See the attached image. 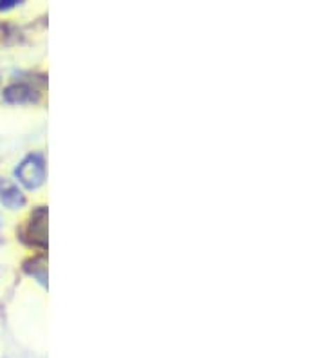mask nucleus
<instances>
[{
    "instance_id": "obj_1",
    "label": "nucleus",
    "mask_w": 325,
    "mask_h": 358,
    "mask_svg": "<svg viewBox=\"0 0 325 358\" xmlns=\"http://www.w3.org/2000/svg\"><path fill=\"white\" fill-rule=\"evenodd\" d=\"M15 176L22 185L29 190H36L45 181V162L40 154H29V156L17 166Z\"/></svg>"
},
{
    "instance_id": "obj_2",
    "label": "nucleus",
    "mask_w": 325,
    "mask_h": 358,
    "mask_svg": "<svg viewBox=\"0 0 325 358\" xmlns=\"http://www.w3.org/2000/svg\"><path fill=\"white\" fill-rule=\"evenodd\" d=\"M27 237H31V243L35 246H48V210L40 206L33 212L27 227Z\"/></svg>"
},
{
    "instance_id": "obj_3",
    "label": "nucleus",
    "mask_w": 325,
    "mask_h": 358,
    "mask_svg": "<svg viewBox=\"0 0 325 358\" xmlns=\"http://www.w3.org/2000/svg\"><path fill=\"white\" fill-rule=\"evenodd\" d=\"M0 203L9 210L24 208L26 205V196L22 194L17 183H13L11 179H0Z\"/></svg>"
},
{
    "instance_id": "obj_4",
    "label": "nucleus",
    "mask_w": 325,
    "mask_h": 358,
    "mask_svg": "<svg viewBox=\"0 0 325 358\" xmlns=\"http://www.w3.org/2000/svg\"><path fill=\"white\" fill-rule=\"evenodd\" d=\"M4 100L13 105L33 103V101L38 100V94H36L35 89L26 85V83H13L4 91Z\"/></svg>"
},
{
    "instance_id": "obj_5",
    "label": "nucleus",
    "mask_w": 325,
    "mask_h": 358,
    "mask_svg": "<svg viewBox=\"0 0 325 358\" xmlns=\"http://www.w3.org/2000/svg\"><path fill=\"white\" fill-rule=\"evenodd\" d=\"M29 264H33L35 268L26 266L27 273L35 277L36 280H40V282L45 286V284H48L45 282V280H48V268H45V261H43V259H33V261H29Z\"/></svg>"
},
{
    "instance_id": "obj_6",
    "label": "nucleus",
    "mask_w": 325,
    "mask_h": 358,
    "mask_svg": "<svg viewBox=\"0 0 325 358\" xmlns=\"http://www.w3.org/2000/svg\"><path fill=\"white\" fill-rule=\"evenodd\" d=\"M24 0H0V13L2 11H9V9L17 8V6H20Z\"/></svg>"
}]
</instances>
